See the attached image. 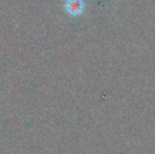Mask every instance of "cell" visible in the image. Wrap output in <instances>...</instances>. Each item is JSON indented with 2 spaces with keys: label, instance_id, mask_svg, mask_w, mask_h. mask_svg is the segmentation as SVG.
Masks as SVG:
<instances>
[{
  "label": "cell",
  "instance_id": "1",
  "mask_svg": "<svg viewBox=\"0 0 155 154\" xmlns=\"http://www.w3.org/2000/svg\"><path fill=\"white\" fill-rule=\"evenodd\" d=\"M82 10V3L80 0H71L69 5V11L72 14H78Z\"/></svg>",
  "mask_w": 155,
  "mask_h": 154
}]
</instances>
